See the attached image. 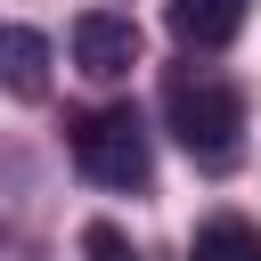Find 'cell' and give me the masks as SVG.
Segmentation results:
<instances>
[{
    "label": "cell",
    "mask_w": 261,
    "mask_h": 261,
    "mask_svg": "<svg viewBox=\"0 0 261 261\" xmlns=\"http://www.w3.org/2000/svg\"><path fill=\"white\" fill-rule=\"evenodd\" d=\"M73 163L98 179V188H147L155 179V155H147V122L130 106H90L73 122Z\"/></svg>",
    "instance_id": "7a4b0ae2"
},
{
    "label": "cell",
    "mask_w": 261,
    "mask_h": 261,
    "mask_svg": "<svg viewBox=\"0 0 261 261\" xmlns=\"http://www.w3.org/2000/svg\"><path fill=\"white\" fill-rule=\"evenodd\" d=\"M0 82L16 98H49V41L33 24H0Z\"/></svg>",
    "instance_id": "5b68a950"
},
{
    "label": "cell",
    "mask_w": 261,
    "mask_h": 261,
    "mask_svg": "<svg viewBox=\"0 0 261 261\" xmlns=\"http://www.w3.org/2000/svg\"><path fill=\"white\" fill-rule=\"evenodd\" d=\"M163 114L179 130V147L204 163V171H228L237 147H245V90L220 82V73H171L163 82Z\"/></svg>",
    "instance_id": "6da1fadb"
},
{
    "label": "cell",
    "mask_w": 261,
    "mask_h": 261,
    "mask_svg": "<svg viewBox=\"0 0 261 261\" xmlns=\"http://www.w3.org/2000/svg\"><path fill=\"white\" fill-rule=\"evenodd\" d=\"M82 261H139V253H130V237H122L114 220H90V228H82Z\"/></svg>",
    "instance_id": "52a82bcc"
},
{
    "label": "cell",
    "mask_w": 261,
    "mask_h": 261,
    "mask_svg": "<svg viewBox=\"0 0 261 261\" xmlns=\"http://www.w3.org/2000/svg\"><path fill=\"white\" fill-rule=\"evenodd\" d=\"M188 261H261V228L253 220H204Z\"/></svg>",
    "instance_id": "8992f818"
},
{
    "label": "cell",
    "mask_w": 261,
    "mask_h": 261,
    "mask_svg": "<svg viewBox=\"0 0 261 261\" xmlns=\"http://www.w3.org/2000/svg\"><path fill=\"white\" fill-rule=\"evenodd\" d=\"M73 65H82L90 82H122V73L139 65V24H130V16H114V8L73 16Z\"/></svg>",
    "instance_id": "3957f363"
},
{
    "label": "cell",
    "mask_w": 261,
    "mask_h": 261,
    "mask_svg": "<svg viewBox=\"0 0 261 261\" xmlns=\"http://www.w3.org/2000/svg\"><path fill=\"white\" fill-rule=\"evenodd\" d=\"M245 16H253V0H171L163 8V24H171L179 49H228L245 33Z\"/></svg>",
    "instance_id": "277c9868"
}]
</instances>
